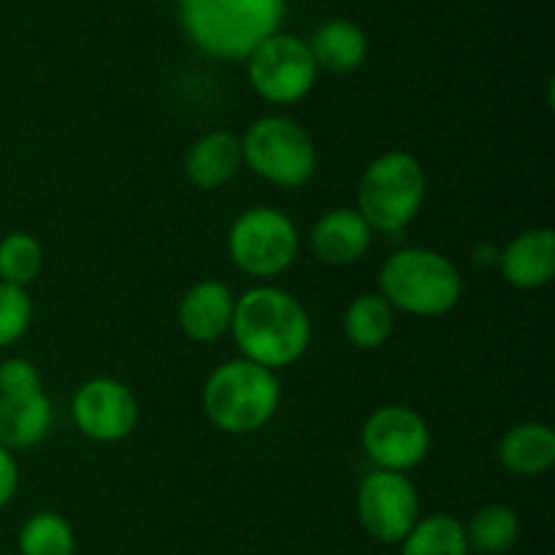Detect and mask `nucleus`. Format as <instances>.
<instances>
[{"mask_svg":"<svg viewBox=\"0 0 555 555\" xmlns=\"http://www.w3.org/2000/svg\"><path fill=\"white\" fill-rule=\"evenodd\" d=\"M231 336L247 361L280 372L301 361L312 345V320L293 293L255 285L236 298Z\"/></svg>","mask_w":555,"mask_h":555,"instance_id":"nucleus-1","label":"nucleus"},{"mask_svg":"<svg viewBox=\"0 0 555 555\" xmlns=\"http://www.w3.org/2000/svg\"><path fill=\"white\" fill-rule=\"evenodd\" d=\"M177 14L195 49L217 60H247L280 33L287 0H177Z\"/></svg>","mask_w":555,"mask_h":555,"instance_id":"nucleus-2","label":"nucleus"},{"mask_svg":"<svg viewBox=\"0 0 555 555\" xmlns=\"http://www.w3.org/2000/svg\"><path fill=\"white\" fill-rule=\"evenodd\" d=\"M282 401L276 372L258 366L247 358L220 363L206 377L201 406L211 426L222 434L244 437L269 426Z\"/></svg>","mask_w":555,"mask_h":555,"instance_id":"nucleus-3","label":"nucleus"},{"mask_svg":"<svg viewBox=\"0 0 555 555\" xmlns=\"http://www.w3.org/2000/svg\"><path fill=\"white\" fill-rule=\"evenodd\" d=\"M379 296L412 318H439L464 296L461 271L448 255L428 247H404L388 255L379 269Z\"/></svg>","mask_w":555,"mask_h":555,"instance_id":"nucleus-4","label":"nucleus"},{"mask_svg":"<svg viewBox=\"0 0 555 555\" xmlns=\"http://www.w3.org/2000/svg\"><path fill=\"white\" fill-rule=\"evenodd\" d=\"M426 168L415 155L390 150L374 157L358 182V215L372 231L401 233L417 220L426 206Z\"/></svg>","mask_w":555,"mask_h":555,"instance_id":"nucleus-5","label":"nucleus"},{"mask_svg":"<svg viewBox=\"0 0 555 555\" xmlns=\"http://www.w3.org/2000/svg\"><path fill=\"white\" fill-rule=\"evenodd\" d=\"M238 139L244 166L269 184L296 190L318 173V146L296 119L269 114L255 119Z\"/></svg>","mask_w":555,"mask_h":555,"instance_id":"nucleus-6","label":"nucleus"},{"mask_svg":"<svg viewBox=\"0 0 555 555\" xmlns=\"http://www.w3.org/2000/svg\"><path fill=\"white\" fill-rule=\"evenodd\" d=\"M301 236L291 215L274 206H253L233 220L228 231V255L242 274L274 280L298 258Z\"/></svg>","mask_w":555,"mask_h":555,"instance_id":"nucleus-7","label":"nucleus"},{"mask_svg":"<svg viewBox=\"0 0 555 555\" xmlns=\"http://www.w3.org/2000/svg\"><path fill=\"white\" fill-rule=\"evenodd\" d=\"M244 63L249 87L274 106H296L318 85V65L307 41L291 33L266 38Z\"/></svg>","mask_w":555,"mask_h":555,"instance_id":"nucleus-8","label":"nucleus"},{"mask_svg":"<svg viewBox=\"0 0 555 555\" xmlns=\"http://www.w3.org/2000/svg\"><path fill=\"white\" fill-rule=\"evenodd\" d=\"M363 453L377 469L401 472L421 466L431 450V428L426 417L404 404H388L366 417L361 431Z\"/></svg>","mask_w":555,"mask_h":555,"instance_id":"nucleus-9","label":"nucleus"},{"mask_svg":"<svg viewBox=\"0 0 555 555\" xmlns=\"http://www.w3.org/2000/svg\"><path fill=\"white\" fill-rule=\"evenodd\" d=\"M356 513L363 531L385 545H401L421 520V496L415 482L401 472L374 469L361 480Z\"/></svg>","mask_w":555,"mask_h":555,"instance_id":"nucleus-10","label":"nucleus"},{"mask_svg":"<svg viewBox=\"0 0 555 555\" xmlns=\"http://www.w3.org/2000/svg\"><path fill=\"white\" fill-rule=\"evenodd\" d=\"M70 417L92 442H122L139 426V399L122 379L92 377L70 399Z\"/></svg>","mask_w":555,"mask_h":555,"instance_id":"nucleus-11","label":"nucleus"},{"mask_svg":"<svg viewBox=\"0 0 555 555\" xmlns=\"http://www.w3.org/2000/svg\"><path fill=\"white\" fill-rule=\"evenodd\" d=\"M236 296L220 280H201L182 296L177 323L182 334L195 345H215L231 334Z\"/></svg>","mask_w":555,"mask_h":555,"instance_id":"nucleus-12","label":"nucleus"},{"mask_svg":"<svg viewBox=\"0 0 555 555\" xmlns=\"http://www.w3.org/2000/svg\"><path fill=\"white\" fill-rule=\"evenodd\" d=\"M504 282L515 291H540L555 276V231L529 228L499 253Z\"/></svg>","mask_w":555,"mask_h":555,"instance_id":"nucleus-13","label":"nucleus"},{"mask_svg":"<svg viewBox=\"0 0 555 555\" xmlns=\"http://www.w3.org/2000/svg\"><path fill=\"white\" fill-rule=\"evenodd\" d=\"M374 231L358 209H328L309 233V247L325 266H352L372 249Z\"/></svg>","mask_w":555,"mask_h":555,"instance_id":"nucleus-14","label":"nucleus"},{"mask_svg":"<svg viewBox=\"0 0 555 555\" xmlns=\"http://www.w3.org/2000/svg\"><path fill=\"white\" fill-rule=\"evenodd\" d=\"M242 166V139L231 130H209L190 146L184 157V173L190 184L204 193L225 188L231 179H236Z\"/></svg>","mask_w":555,"mask_h":555,"instance_id":"nucleus-15","label":"nucleus"},{"mask_svg":"<svg viewBox=\"0 0 555 555\" xmlns=\"http://www.w3.org/2000/svg\"><path fill=\"white\" fill-rule=\"evenodd\" d=\"M54 423V410L49 396H0V448L27 450L49 437Z\"/></svg>","mask_w":555,"mask_h":555,"instance_id":"nucleus-16","label":"nucleus"},{"mask_svg":"<svg viewBox=\"0 0 555 555\" xmlns=\"http://www.w3.org/2000/svg\"><path fill=\"white\" fill-rule=\"evenodd\" d=\"M499 464L515 477H542L555 466V431L547 423H518L499 442Z\"/></svg>","mask_w":555,"mask_h":555,"instance_id":"nucleus-17","label":"nucleus"},{"mask_svg":"<svg viewBox=\"0 0 555 555\" xmlns=\"http://www.w3.org/2000/svg\"><path fill=\"white\" fill-rule=\"evenodd\" d=\"M318 70L328 74H352L366 63L369 38L361 25L350 20H328L307 41Z\"/></svg>","mask_w":555,"mask_h":555,"instance_id":"nucleus-18","label":"nucleus"},{"mask_svg":"<svg viewBox=\"0 0 555 555\" xmlns=\"http://www.w3.org/2000/svg\"><path fill=\"white\" fill-rule=\"evenodd\" d=\"M396 309L379 293H361L345 312V336L356 350H379L390 339Z\"/></svg>","mask_w":555,"mask_h":555,"instance_id":"nucleus-19","label":"nucleus"},{"mask_svg":"<svg viewBox=\"0 0 555 555\" xmlns=\"http://www.w3.org/2000/svg\"><path fill=\"white\" fill-rule=\"evenodd\" d=\"M401 555H469L466 526L448 513L426 515L401 540Z\"/></svg>","mask_w":555,"mask_h":555,"instance_id":"nucleus-20","label":"nucleus"},{"mask_svg":"<svg viewBox=\"0 0 555 555\" xmlns=\"http://www.w3.org/2000/svg\"><path fill=\"white\" fill-rule=\"evenodd\" d=\"M469 551L482 555L509 553L520 540V518L507 504H486L466 526Z\"/></svg>","mask_w":555,"mask_h":555,"instance_id":"nucleus-21","label":"nucleus"},{"mask_svg":"<svg viewBox=\"0 0 555 555\" xmlns=\"http://www.w3.org/2000/svg\"><path fill=\"white\" fill-rule=\"evenodd\" d=\"M20 555H74L76 534L74 526L60 513L43 509L30 515L20 529Z\"/></svg>","mask_w":555,"mask_h":555,"instance_id":"nucleus-22","label":"nucleus"},{"mask_svg":"<svg viewBox=\"0 0 555 555\" xmlns=\"http://www.w3.org/2000/svg\"><path fill=\"white\" fill-rule=\"evenodd\" d=\"M43 271V247L36 236L14 231L0 238V282L14 287L33 285Z\"/></svg>","mask_w":555,"mask_h":555,"instance_id":"nucleus-23","label":"nucleus"},{"mask_svg":"<svg viewBox=\"0 0 555 555\" xmlns=\"http://www.w3.org/2000/svg\"><path fill=\"white\" fill-rule=\"evenodd\" d=\"M33 301L25 287L0 282V350L16 345L30 331Z\"/></svg>","mask_w":555,"mask_h":555,"instance_id":"nucleus-24","label":"nucleus"},{"mask_svg":"<svg viewBox=\"0 0 555 555\" xmlns=\"http://www.w3.org/2000/svg\"><path fill=\"white\" fill-rule=\"evenodd\" d=\"M41 393V374L27 358H5L0 363V396Z\"/></svg>","mask_w":555,"mask_h":555,"instance_id":"nucleus-25","label":"nucleus"},{"mask_svg":"<svg viewBox=\"0 0 555 555\" xmlns=\"http://www.w3.org/2000/svg\"><path fill=\"white\" fill-rule=\"evenodd\" d=\"M16 488H20V464L11 450L0 448V509L9 507L11 499L16 496Z\"/></svg>","mask_w":555,"mask_h":555,"instance_id":"nucleus-26","label":"nucleus"}]
</instances>
